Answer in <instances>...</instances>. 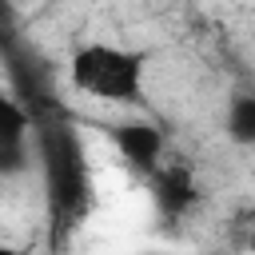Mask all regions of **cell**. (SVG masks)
<instances>
[{
    "label": "cell",
    "mask_w": 255,
    "mask_h": 255,
    "mask_svg": "<svg viewBox=\"0 0 255 255\" xmlns=\"http://www.w3.org/2000/svg\"><path fill=\"white\" fill-rule=\"evenodd\" d=\"M223 131H227L235 143H255V92H239V96L227 100Z\"/></svg>",
    "instance_id": "cell-4"
},
{
    "label": "cell",
    "mask_w": 255,
    "mask_h": 255,
    "mask_svg": "<svg viewBox=\"0 0 255 255\" xmlns=\"http://www.w3.org/2000/svg\"><path fill=\"white\" fill-rule=\"evenodd\" d=\"M20 4H28V0H20Z\"/></svg>",
    "instance_id": "cell-7"
},
{
    "label": "cell",
    "mask_w": 255,
    "mask_h": 255,
    "mask_svg": "<svg viewBox=\"0 0 255 255\" xmlns=\"http://www.w3.org/2000/svg\"><path fill=\"white\" fill-rule=\"evenodd\" d=\"M159 203H163L171 215H179V211L191 203V179H187L179 167H163V171H159Z\"/></svg>",
    "instance_id": "cell-5"
},
{
    "label": "cell",
    "mask_w": 255,
    "mask_h": 255,
    "mask_svg": "<svg viewBox=\"0 0 255 255\" xmlns=\"http://www.w3.org/2000/svg\"><path fill=\"white\" fill-rule=\"evenodd\" d=\"M72 88L104 104H131L143 96V56L120 44H84L68 64Z\"/></svg>",
    "instance_id": "cell-1"
},
{
    "label": "cell",
    "mask_w": 255,
    "mask_h": 255,
    "mask_svg": "<svg viewBox=\"0 0 255 255\" xmlns=\"http://www.w3.org/2000/svg\"><path fill=\"white\" fill-rule=\"evenodd\" d=\"M28 131H32V124H28L24 108H20L12 96H4V92H0V175H8V171H20V167H24Z\"/></svg>",
    "instance_id": "cell-2"
},
{
    "label": "cell",
    "mask_w": 255,
    "mask_h": 255,
    "mask_svg": "<svg viewBox=\"0 0 255 255\" xmlns=\"http://www.w3.org/2000/svg\"><path fill=\"white\" fill-rule=\"evenodd\" d=\"M112 139H116V147H120V155L128 163H135V167H159V155H163L159 128H151V124H124V128L112 131Z\"/></svg>",
    "instance_id": "cell-3"
},
{
    "label": "cell",
    "mask_w": 255,
    "mask_h": 255,
    "mask_svg": "<svg viewBox=\"0 0 255 255\" xmlns=\"http://www.w3.org/2000/svg\"><path fill=\"white\" fill-rule=\"evenodd\" d=\"M247 247H251V251H255V227H251V235H247Z\"/></svg>",
    "instance_id": "cell-6"
}]
</instances>
